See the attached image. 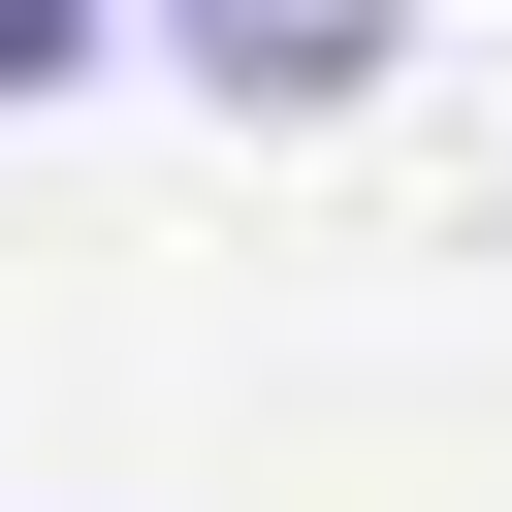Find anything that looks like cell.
<instances>
[{
  "mask_svg": "<svg viewBox=\"0 0 512 512\" xmlns=\"http://www.w3.org/2000/svg\"><path fill=\"white\" fill-rule=\"evenodd\" d=\"M384 32H416V0H160L192 96H384Z\"/></svg>",
  "mask_w": 512,
  "mask_h": 512,
  "instance_id": "1",
  "label": "cell"
},
{
  "mask_svg": "<svg viewBox=\"0 0 512 512\" xmlns=\"http://www.w3.org/2000/svg\"><path fill=\"white\" fill-rule=\"evenodd\" d=\"M64 64H96V0H0V96H64Z\"/></svg>",
  "mask_w": 512,
  "mask_h": 512,
  "instance_id": "2",
  "label": "cell"
}]
</instances>
